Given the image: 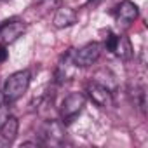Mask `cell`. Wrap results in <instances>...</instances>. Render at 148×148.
I'll return each instance as SVG.
<instances>
[{"label":"cell","instance_id":"1","mask_svg":"<svg viewBox=\"0 0 148 148\" xmlns=\"http://www.w3.org/2000/svg\"><path fill=\"white\" fill-rule=\"evenodd\" d=\"M30 82H32V73L30 70H21V71H16L5 80L4 84V99L5 103H14L16 99H19L30 87Z\"/></svg>","mask_w":148,"mask_h":148},{"label":"cell","instance_id":"2","mask_svg":"<svg viewBox=\"0 0 148 148\" xmlns=\"http://www.w3.org/2000/svg\"><path fill=\"white\" fill-rule=\"evenodd\" d=\"M86 106V96L80 94V92H71L68 94L61 106H59V117H61V122L63 124H70L73 119H75Z\"/></svg>","mask_w":148,"mask_h":148},{"label":"cell","instance_id":"3","mask_svg":"<svg viewBox=\"0 0 148 148\" xmlns=\"http://www.w3.org/2000/svg\"><path fill=\"white\" fill-rule=\"evenodd\" d=\"M99 56H101V45L98 42H91L80 47L79 51H71V59L77 68H87L94 64L99 59Z\"/></svg>","mask_w":148,"mask_h":148},{"label":"cell","instance_id":"4","mask_svg":"<svg viewBox=\"0 0 148 148\" xmlns=\"http://www.w3.org/2000/svg\"><path fill=\"white\" fill-rule=\"evenodd\" d=\"M26 32V23L19 18H11L0 25V44H12Z\"/></svg>","mask_w":148,"mask_h":148},{"label":"cell","instance_id":"5","mask_svg":"<svg viewBox=\"0 0 148 148\" xmlns=\"http://www.w3.org/2000/svg\"><path fill=\"white\" fill-rule=\"evenodd\" d=\"M87 94L92 99V103H96L101 108H108L113 105V94L110 92V89L96 80L87 84Z\"/></svg>","mask_w":148,"mask_h":148},{"label":"cell","instance_id":"6","mask_svg":"<svg viewBox=\"0 0 148 148\" xmlns=\"http://www.w3.org/2000/svg\"><path fill=\"white\" fill-rule=\"evenodd\" d=\"M40 132L42 139L47 145H61L64 141V125L59 120H47Z\"/></svg>","mask_w":148,"mask_h":148},{"label":"cell","instance_id":"7","mask_svg":"<svg viewBox=\"0 0 148 148\" xmlns=\"http://www.w3.org/2000/svg\"><path fill=\"white\" fill-rule=\"evenodd\" d=\"M138 5L131 0H122V2L115 7V19L120 26L127 28L136 18H138Z\"/></svg>","mask_w":148,"mask_h":148},{"label":"cell","instance_id":"8","mask_svg":"<svg viewBox=\"0 0 148 148\" xmlns=\"http://www.w3.org/2000/svg\"><path fill=\"white\" fill-rule=\"evenodd\" d=\"M75 68L77 66H75V63H73V59H71V51H68L61 58V61H59V64L56 68V73H54L56 84H64V82L71 80L73 73H75Z\"/></svg>","mask_w":148,"mask_h":148},{"label":"cell","instance_id":"9","mask_svg":"<svg viewBox=\"0 0 148 148\" xmlns=\"http://www.w3.org/2000/svg\"><path fill=\"white\" fill-rule=\"evenodd\" d=\"M18 129H19L18 119L12 117V115H9V117L2 122V125H0V146L11 145V143L16 139V136H18Z\"/></svg>","mask_w":148,"mask_h":148},{"label":"cell","instance_id":"10","mask_svg":"<svg viewBox=\"0 0 148 148\" xmlns=\"http://www.w3.org/2000/svg\"><path fill=\"white\" fill-rule=\"evenodd\" d=\"M54 26L56 28H66V26H71V25H75L77 23V12L73 11L71 7H59L54 14Z\"/></svg>","mask_w":148,"mask_h":148},{"label":"cell","instance_id":"11","mask_svg":"<svg viewBox=\"0 0 148 148\" xmlns=\"http://www.w3.org/2000/svg\"><path fill=\"white\" fill-rule=\"evenodd\" d=\"M115 56H119L120 59H129L132 56V45H131V40L125 37V35H117V42H115V47L112 51Z\"/></svg>","mask_w":148,"mask_h":148},{"label":"cell","instance_id":"12","mask_svg":"<svg viewBox=\"0 0 148 148\" xmlns=\"http://www.w3.org/2000/svg\"><path fill=\"white\" fill-rule=\"evenodd\" d=\"M115 42H117V35L112 33V32H108V33H106V38H105V47H106L108 51H113Z\"/></svg>","mask_w":148,"mask_h":148},{"label":"cell","instance_id":"13","mask_svg":"<svg viewBox=\"0 0 148 148\" xmlns=\"http://www.w3.org/2000/svg\"><path fill=\"white\" fill-rule=\"evenodd\" d=\"M7 56H9V52H7L5 45H4V44H0V63H4V61L7 59Z\"/></svg>","mask_w":148,"mask_h":148},{"label":"cell","instance_id":"14","mask_svg":"<svg viewBox=\"0 0 148 148\" xmlns=\"http://www.w3.org/2000/svg\"><path fill=\"white\" fill-rule=\"evenodd\" d=\"M99 2H101V0H87V4H86V5H98Z\"/></svg>","mask_w":148,"mask_h":148},{"label":"cell","instance_id":"15","mask_svg":"<svg viewBox=\"0 0 148 148\" xmlns=\"http://www.w3.org/2000/svg\"><path fill=\"white\" fill-rule=\"evenodd\" d=\"M4 101H5V99H4V92H2V91H0V108H2V106H4Z\"/></svg>","mask_w":148,"mask_h":148}]
</instances>
